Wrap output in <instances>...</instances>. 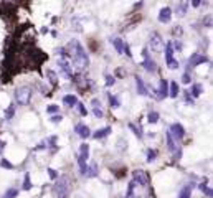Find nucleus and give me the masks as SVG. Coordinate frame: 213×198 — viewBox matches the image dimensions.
I'll use <instances>...</instances> for the list:
<instances>
[{
    "instance_id": "f257e3e1",
    "label": "nucleus",
    "mask_w": 213,
    "mask_h": 198,
    "mask_svg": "<svg viewBox=\"0 0 213 198\" xmlns=\"http://www.w3.org/2000/svg\"><path fill=\"white\" fill-rule=\"evenodd\" d=\"M70 48H71V56H73V63L78 69H84V68L89 64V58H88V53L84 51V48L81 46L80 43L73 40L70 43Z\"/></svg>"
},
{
    "instance_id": "f03ea898",
    "label": "nucleus",
    "mask_w": 213,
    "mask_h": 198,
    "mask_svg": "<svg viewBox=\"0 0 213 198\" xmlns=\"http://www.w3.org/2000/svg\"><path fill=\"white\" fill-rule=\"evenodd\" d=\"M70 188H71L70 177L63 175V177H60L58 183L55 185V193L58 195L60 198H68V195H70Z\"/></svg>"
},
{
    "instance_id": "7ed1b4c3",
    "label": "nucleus",
    "mask_w": 213,
    "mask_h": 198,
    "mask_svg": "<svg viewBox=\"0 0 213 198\" xmlns=\"http://www.w3.org/2000/svg\"><path fill=\"white\" fill-rule=\"evenodd\" d=\"M30 97H32V89L28 86H22V88L17 89L15 93V99L20 106H27L30 102Z\"/></svg>"
},
{
    "instance_id": "20e7f679",
    "label": "nucleus",
    "mask_w": 213,
    "mask_h": 198,
    "mask_svg": "<svg viewBox=\"0 0 213 198\" xmlns=\"http://www.w3.org/2000/svg\"><path fill=\"white\" fill-rule=\"evenodd\" d=\"M165 63L169 64L170 69H177V68H179V63L174 59V46H172L170 41L165 45Z\"/></svg>"
},
{
    "instance_id": "39448f33",
    "label": "nucleus",
    "mask_w": 213,
    "mask_h": 198,
    "mask_svg": "<svg viewBox=\"0 0 213 198\" xmlns=\"http://www.w3.org/2000/svg\"><path fill=\"white\" fill-rule=\"evenodd\" d=\"M88 155H89V145L88 144H83L80 149V157H78V164L81 167V173L86 170V160H88Z\"/></svg>"
},
{
    "instance_id": "423d86ee",
    "label": "nucleus",
    "mask_w": 213,
    "mask_h": 198,
    "mask_svg": "<svg viewBox=\"0 0 213 198\" xmlns=\"http://www.w3.org/2000/svg\"><path fill=\"white\" fill-rule=\"evenodd\" d=\"M169 132L172 134V137H174L177 142H179V140H182V139H184V135H185L184 126H182V124H179V122H177V124H172L170 129H169Z\"/></svg>"
},
{
    "instance_id": "0eeeda50",
    "label": "nucleus",
    "mask_w": 213,
    "mask_h": 198,
    "mask_svg": "<svg viewBox=\"0 0 213 198\" xmlns=\"http://www.w3.org/2000/svg\"><path fill=\"white\" fill-rule=\"evenodd\" d=\"M142 53H144V58H146V59H144V63H142V64H144V68H146L149 73H154L155 69H157V66H155V61H152V59L149 58V50L146 48Z\"/></svg>"
},
{
    "instance_id": "6e6552de",
    "label": "nucleus",
    "mask_w": 213,
    "mask_h": 198,
    "mask_svg": "<svg viewBox=\"0 0 213 198\" xmlns=\"http://www.w3.org/2000/svg\"><path fill=\"white\" fill-rule=\"evenodd\" d=\"M151 48L152 51H160L162 50V38L159 33H152L151 36Z\"/></svg>"
},
{
    "instance_id": "1a4fd4ad",
    "label": "nucleus",
    "mask_w": 213,
    "mask_h": 198,
    "mask_svg": "<svg viewBox=\"0 0 213 198\" xmlns=\"http://www.w3.org/2000/svg\"><path fill=\"white\" fill-rule=\"evenodd\" d=\"M134 182L137 183V185H141V187H147V175L142 170H136L134 172Z\"/></svg>"
},
{
    "instance_id": "9d476101",
    "label": "nucleus",
    "mask_w": 213,
    "mask_h": 198,
    "mask_svg": "<svg viewBox=\"0 0 213 198\" xmlns=\"http://www.w3.org/2000/svg\"><path fill=\"white\" fill-rule=\"evenodd\" d=\"M170 18H172V10L169 9V7H164L159 13V21L160 23H169Z\"/></svg>"
},
{
    "instance_id": "9b49d317",
    "label": "nucleus",
    "mask_w": 213,
    "mask_h": 198,
    "mask_svg": "<svg viewBox=\"0 0 213 198\" xmlns=\"http://www.w3.org/2000/svg\"><path fill=\"white\" fill-rule=\"evenodd\" d=\"M75 131L78 132V135H80L81 139H86V137H89V135H91V132H89V127L84 126V124H78Z\"/></svg>"
},
{
    "instance_id": "f8f14e48",
    "label": "nucleus",
    "mask_w": 213,
    "mask_h": 198,
    "mask_svg": "<svg viewBox=\"0 0 213 198\" xmlns=\"http://www.w3.org/2000/svg\"><path fill=\"white\" fill-rule=\"evenodd\" d=\"M169 83L165 79H162L160 81V86H159V89H157V97L159 99H164V97L167 96V93H169Z\"/></svg>"
},
{
    "instance_id": "ddd939ff",
    "label": "nucleus",
    "mask_w": 213,
    "mask_h": 198,
    "mask_svg": "<svg viewBox=\"0 0 213 198\" xmlns=\"http://www.w3.org/2000/svg\"><path fill=\"white\" fill-rule=\"evenodd\" d=\"M136 84H137V91H139V94L141 96H147V88H146V84H144V81H142V78L141 76H136Z\"/></svg>"
},
{
    "instance_id": "4468645a",
    "label": "nucleus",
    "mask_w": 213,
    "mask_h": 198,
    "mask_svg": "<svg viewBox=\"0 0 213 198\" xmlns=\"http://www.w3.org/2000/svg\"><path fill=\"white\" fill-rule=\"evenodd\" d=\"M165 135H167V147H169V150H170V152H175L179 142H177V140L172 137V134H170L169 131H167V134H165Z\"/></svg>"
},
{
    "instance_id": "2eb2a0df",
    "label": "nucleus",
    "mask_w": 213,
    "mask_h": 198,
    "mask_svg": "<svg viewBox=\"0 0 213 198\" xmlns=\"http://www.w3.org/2000/svg\"><path fill=\"white\" fill-rule=\"evenodd\" d=\"M109 134H111V127H104V129H99V131L94 132L93 137H94V139H104V137H108Z\"/></svg>"
},
{
    "instance_id": "dca6fc26",
    "label": "nucleus",
    "mask_w": 213,
    "mask_h": 198,
    "mask_svg": "<svg viewBox=\"0 0 213 198\" xmlns=\"http://www.w3.org/2000/svg\"><path fill=\"white\" fill-rule=\"evenodd\" d=\"M208 59L205 58V56H202V55H193L192 58H190V66H197V64H200V63H207Z\"/></svg>"
},
{
    "instance_id": "f3484780",
    "label": "nucleus",
    "mask_w": 213,
    "mask_h": 198,
    "mask_svg": "<svg viewBox=\"0 0 213 198\" xmlns=\"http://www.w3.org/2000/svg\"><path fill=\"white\" fill-rule=\"evenodd\" d=\"M192 188H193V185H192V183H190V185H185L184 188L180 190L179 198H190V195H192Z\"/></svg>"
},
{
    "instance_id": "a211bd4d",
    "label": "nucleus",
    "mask_w": 213,
    "mask_h": 198,
    "mask_svg": "<svg viewBox=\"0 0 213 198\" xmlns=\"http://www.w3.org/2000/svg\"><path fill=\"white\" fill-rule=\"evenodd\" d=\"M63 102H65L66 106H70V107H73V106L78 104V97L73 96V94H68V96L63 97Z\"/></svg>"
},
{
    "instance_id": "6ab92c4d",
    "label": "nucleus",
    "mask_w": 213,
    "mask_h": 198,
    "mask_svg": "<svg viewBox=\"0 0 213 198\" xmlns=\"http://www.w3.org/2000/svg\"><path fill=\"white\" fill-rule=\"evenodd\" d=\"M96 173H98V167H96V164H93L91 167L86 165V170L83 172V175H86V177H96Z\"/></svg>"
},
{
    "instance_id": "aec40b11",
    "label": "nucleus",
    "mask_w": 213,
    "mask_h": 198,
    "mask_svg": "<svg viewBox=\"0 0 213 198\" xmlns=\"http://www.w3.org/2000/svg\"><path fill=\"white\" fill-rule=\"evenodd\" d=\"M60 66H61V69L66 73L70 78H73V71H71V68H70V64H68L66 59H60Z\"/></svg>"
},
{
    "instance_id": "412c9836",
    "label": "nucleus",
    "mask_w": 213,
    "mask_h": 198,
    "mask_svg": "<svg viewBox=\"0 0 213 198\" xmlns=\"http://www.w3.org/2000/svg\"><path fill=\"white\" fill-rule=\"evenodd\" d=\"M93 106H94V109H93V112H94V116L96 117H103V111H101L99 107V102H98V99H93Z\"/></svg>"
},
{
    "instance_id": "4be33fe9",
    "label": "nucleus",
    "mask_w": 213,
    "mask_h": 198,
    "mask_svg": "<svg viewBox=\"0 0 213 198\" xmlns=\"http://www.w3.org/2000/svg\"><path fill=\"white\" fill-rule=\"evenodd\" d=\"M111 41H113L114 48L117 50V53H122V46H124V43H122L121 38H114V40H111Z\"/></svg>"
},
{
    "instance_id": "5701e85b",
    "label": "nucleus",
    "mask_w": 213,
    "mask_h": 198,
    "mask_svg": "<svg viewBox=\"0 0 213 198\" xmlns=\"http://www.w3.org/2000/svg\"><path fill=\"white\" fill-rule=\"evenodd\" d=\"M17 195H18V190L17 188H9L7 192H5L4 198H15Z\"/></svg>"
},
{
    "instance_id": "b1692460",
    "label": "nucleus",
    "mask_w": 213,
    "mask_h": 198,
    "mask_svg": "<svg viewBox=\"0 0 213 198\" xmlns=\"http://www.w3.org/2000/svg\"><path fill=\"white\" fill-rule=\"evenodd\" d=\"M170 96L172 97L179 96V84H177V83H172V84H170Z\"/></svg>"
},
{
    "instance_id": "393cba45",
    "label": "nucleus",
    "mask_w": 213,
    "mask_h": 198,
    "mask_svg": "<svg viewBox=\"0 0 213 198\" xmlns=\"http://www.w3.org/2000/svg\"><path fill=\"white\" fill-rule=\"evenodd\" d=\"M32 188V182H30V173L25 175V180H23V190H30Z\"/></svg>"
},
{
    "instance_id": "a878e982",
    "label": "nucleus",
    "mask_w": 213,
    "mask_h": 198,
    "mask_svg": "<svg viewBox=\"0 0 213 198\" xmlns=\"http://www.w3.org/2000/svg\"><path fill=\"white\" fill-rule=\"evenodd\" d=\"M192 93H193V96H200V94H202V86L200 84H193L192 86Z\"/></svg>"
},
{
    "instance_id": "bb28decb",
    "label": "nucleus",
    "mask_w": 213,
    "mask_h": 198,
    "mask_svg": "<svg viewBox=\"0 0 213 198\" xmlns=\"http://www.w3.org/2000/svg\"><path fill=\"white\" fill-rule=\"evenodd\" d=\"M157 121H159V114L155 112V111L149 114V122H151V124H155Z\"/></svg>"
},
{
    "instance_id": "cd10ccee",
    "label": "nucleus",
    "mask_w": 213,
    "mask_h": 198,
    "mask_svg": "<svg viewBox=\"0 0 213 198\" xmlns=\"http://www.w3.org/2000/svg\"><path fill=\"white\" fill-rule=\"evenodd\" d=\"M109 101H111V107H119V106H121L119 104V99H117L116 96H111L109 97Z\"/></svg>"
},
{
    "instance_id": "c85d7f7f",
    "label": "nucleus",
    "mask_w": 213,
    "mask_h": 198,
    "mask_svg": "<svg viewBox=\"0 0 213 198\" xmlns=\"http://www.w3.org/2000/svg\"><path fill=\"white\" fill-rule=\"evenodd\" d=\"M200 190H202V192H205V193H207V197H212V190H210L208 188V187H207V185H205V183H200Z\"/></svg>"
},
{
    "instance_id": "c756f323",
    "label": "nucleus",
    "mask_w": 213,
    "mask_h": 198,
    "mask_svg": "<svg viewBox=\"0 0 213 198\" xmlns=\"http://www.w3.org/2000/svg\"><path fill=\"white\" fill-rule=\"evenodd\" d=\"M129 127H131V129H132V131H134V134L137 135V137H142V131H141V127H139V129H137V127L134 126V124H129Z\"/></svg>"
},
{
    "instance_id": "7c9ffc66",
    "label": "nucleus",
    "mask_w": 213,
    "mask_h": 198,
    "mask_svg": "<svg viewBox=\"0 0 213 198\" xmlns=\"http://www.w3.org/2000/svg\"><path fill=\"white\" fill-rule=\"evenodd\" d=\"M155 155H157V152H155V150H149V152H147V160H149V162L155 160Z\"/></svg>"
},
{
    "instance_id": "2f4dec72",
    "label": "nucleus",
    "mask_w": 213,
    "mask_h": 198,
    "mask_svg": "<svg viewBox=\"0 0 213 198\" xmlns=\"http://www.w3.org/2000/svg\"><path fill=\"white\" fill-rule=\"evenodd\" d=\"M76 106H78V111H80V114H81V116H86V114H88V111H86V107H84V106L81 104V102H78V104H76Z\"/></svg>"
},
{
    "instance_id": "473e14b6",
    "label": "nucleus",
    "mask_w": 213,
    "mask_h": 198,
    "mask_svg": "<svg viewBox=\"0 0 213 198\" xmlns=\"http://www.w3.org/2000/svg\"><path fill=\"white\" fill-rule=\"evenodd\" d=\"M111 84H114V76H106V86H111Z\"/></svg>"
},
{
    "instance_id": "72a5a7b5",
    "label": "nucleus",
    "mask_w": 213,
    "mask_h": 198,
    "mask_svg": "<svg viewBox=\"0 0 213 198\" xmlns=\"http://www.w3.org/2000/svg\"><path fill=\"white\" fill-rule=\"evenodd\" d=\"M0 165H2L4 169H13V165L10 164V162H7V160H2V164H0Z\"/></svg>"
},
{
    "instance_id": "f704fd0d",
    "label": "nucleus",
    "mask_w": 213,
    "mask_h": 198,
    "mask_svg": "<svg viewBox=\"0 0 213 198\" xmlns=\"http://www.w3.org/2000/svg\"><path fill=\"white\" fill-rule=\"evenodd\" d=\"M13 112H15V107H13V106H10L9 107V111H7V119H10L13 116Z\"/></svg>"
},
{
    "instance_id": "c9c22d12",
    "label": "nucleus",
    "mask_w": 213,
    "mask_h": 198,
    "mask_svg": "<svg viewBox=\"0 0 213 198\" xmlns=\"http://www.w3.org/2000/svg\"><path fill=\"white\" fill-rule=\"evenodd\" d=\"M46 111H48V112H50V114H55V112H56V111H58V106H50V107H48V109H46Z\"/></svg>"
},
{
    "instance_id": "e433bc0d",
    "label": "nucleus",
    "mask_w": 213,
    "mask_h": 198,
    "mask_svg": "<svg viewBox=\"0 0 213 198\" xmlns=\"http://www.w3.org/2000/svg\"><path fill=\"white\" fill-rule=\"evenodd\" d=\"M182 81H184L185 84H188V83L192 81V79H190V74H188V73H185V74H184V78H182Z\"/></svg>"
},
{
    "instance_id": "4c0bfd02",
    "label": "nucleus",
    "mask_w": 213,
    "mask_h": 198,
    "mask_svg": "<svg viewBox=\"0 0 213 198\" xmlns=\"http://www.w3.org/2000/svg\"><path fill=\"white\" fill-rule=\"evenodd\" d=\"M48 173H50V177H51V178H58V173H56V170L48 169Z\"/></svg>"
},
{
    "instance_id": "58836bf2",
    "label": "nucleus",
    "mask_w": 213,
    "mask_h": 198,
    "mask_svg": "<svg viewBox=\"0 0 213 198\" xmlns=\"http://www.w3.org/2000/svg\"><path fill=\"white\" fill-rule=\"evenodd\" d=\"M61 114H60V116H53V117H51V121H53V122H60V121H61Z\"/></svg>"
},
{
    "instance_id": "ea45409f",
    "label": "nucleus",
    "mask_w": 213,
    "mask_h": 198,
    "mask_svg": "<svg viewBox=\"0 0 213 198\" xmlns=\"http://www.w3.org/2000/svg\"><path fill=\"white\" fill-rule=\"evenodd\" d=\"M202 2H203V0H192V5L193 7H200Z\"/></svg>"
}]
</instances>
